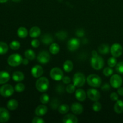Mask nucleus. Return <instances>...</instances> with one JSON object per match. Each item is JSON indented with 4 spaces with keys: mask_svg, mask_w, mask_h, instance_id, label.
<instances>
[{
    "mask_svg": "<svg viewBox=\"0 0 123 123\" xmlns=\"http://www.w3.org/2000/svg\"><path fill=\"white\" fill-rule=\"evenodd\" d=\"M31 46H32L33 48H38L40 46V42L37 39L32 40L31 41Z\"/></svg>",
    "mask_w": 123,
    "mask_h": 123,
    "instance_id": "44",
    "label": "nucleus"
},
{
    "mask_svg": "<svg viewBox=\"0 0 123 123\" xmlns=\"http://www.w3.org/2000/svg\"><path fill=\"white\" fill-rule=\"evenodd\" d=\"M50 76L52 79L56 81L61 80L63 78V72L61 68L58 67H55L51 70L50 72Z\"/></svg>",
    "mask_w": 123,
    "mask_h": 123,
    "instance_id": "7",
    "label": "nucleus"
},
{
    "mask_svg": "<svg viewBox=\"0 0 123 123\" xmlns=\"http://www.w3.org/2000/svg\"><path fill=\"white\" fill-rule=\"evenodd\" d=\"M12 1L14 2H20L21 0H12Z\"/></svg>",
    "mask_w": 123,
    "mask_h": 123,
    "instance_id": "53",
    "label": "nucleus"
},
{
    "mask_svg": "<svg viewBox=\"0 0 123 123\" xmlns=\"http://www.w3.org/2000/svg\"><path fill=\"white\" fill-rule=\"evenodd\" d=\"M75 97L78 100L80 101V102H83L86 99V92L82 89H78L76 90Z\"/></svg>",
    "mask_w": 123,
    "mask_h": 123,
    "instance_id": "17",
    "label": "nucleus"
},
{
    "mask_svg": "<svg viewBox=\"0 0 123 123\" xmlns=\"http://www.w3.org/2000/svg\"><path fill=\"white\" fill-rule=\"evenodd\" d=\"M24 55H25V58L28 59L29 60H33L36 58V54L31 49L26 50L24 53Z\"/></svg>",
    "mask_w": 123,
    "mask_h": 123,
    "instance_id": "29",
    "label": "nucleus"
},
{
    "mask_svg": "<svg viewBox=\"0 0 123 123\" xmlns=\"http://www.w3.org/2000/svg\"><path fill=\"white\" fill-rule=\"evenodd\" d=\"M29 34H30V37L32 38H37L39 37L40 35L41 30L38 26H33L30 29Z\"/></svg>",
    "mask_w": 123,
    "mask_h": 123,
    "instance_id": "20",
    "label": "nucleus"
},
{
    "mask_svg": "<svg viewBox=\"0 0 123 123\" xmlns=\"http://www.w3.org/2000/svg\"><path fill=\"white\" fill-rule=\"evenodd\" d=\"M58 110L59 112L61 114H66L69 111V106H68L66 104H62L60 105V106L58 107Z\"/></svg>",
    "mask_w": 123,
    "mask_h": 123,
    "instance_id": "31",
    "label": "nucleus"
},
{
    "mask_svg": "<svg viewBox=\"0 0 123 123\" xmlns=\"http://www.w3.org/2000/svg\"><path fill=\"white\" fill-rule=\"evenodd\" d=\"M28 59H27L26 58H25V59H23V60H22V64L24 65H25V66H26V65H27L28 64V62H29V61H28Z\"/></svg>",
    "mask_w": 123,
    "mask_h": 123,
    "instance_id": "50",
    "label": "nucleus"
},
{
    "mask_svg": "<svg viewBox=\"0 0 123 123\" xmlns=\"http://www.w3.org/2000/svg\"><path fill=\"white\" fill-rule=\"evenodd\" d=\"M110 51L113 56L115 58L119 57L123 54V48L121 44L115 43L111 47Z\"/></svg>",
    "mask_w": 123,
    "mask_h": 123,
    "instance_id": "9",
    "label": "nucleus"
},
{
    "mask_svg": "<svg viewBox=\"0 0 123 123\" xmlns=\"http://www.w3.org/2000/svg\"><path fill=\"white\" fill-rule=\"evenodd\" d=\"M108 64L109 67H114L116 66L117 65V60L115 57L113 56V57L110 58L108 59Z\"/></svg>",
    "mask_w": 123,
    "mask_h": 123,
    "instance_id": "36",
    "label": "nucleus"
},
{
    "mask_svg": "<svg viewBox=\"0 0 123 123\" xmlns=\"http://www.w3.org/2000/svg\"><path fill=\"white\" fill-rule=\"evenodd\" d=\"M10 119L9 112L4 108H0V123L7 122Z\"/></svg>",
    "mask_w": 123,
    "mask_h": 123,
    "instance_id": "13",
    "label": "nucleus"
},
{
    "mask_svg": "<svg viewBox=\"0 0 123 123\" xmlns=\"http://www.w3.org/2000/svg\"><path fill=\"white\" fill-rule=\"evenodd\" d=\"M92 109H93V110L95 112L100 111L101 110V109H102V105H101L100 103H99V102H98L97 101L92 105Z\"/></svg>",
    "mask_w": 123,
    "mask_h": 123,
    "instance_id": "41",
    "label": "nucleus"
},
{
    "mask_svg": "<svg viewBox=\"0 0 123 123\" xmlns=\"http://www.w3.org/2000/svg\"><path fill=\"white\" fill-rule=\"evenodd\" d=\"M71 110L73 114L79 115L82 113L84 108H83L82 105L79 103H74L72 104L71 106Z\"/></svg>",
    "mask_w": 123,
    "mask_h": 123,
    "instance_id": "15",
    "label": "nucleus"
},
{
    "mask_svg": "<svg viewBox=\"0 0 123 123\" xmlns=\"http://www.w3.org/2000/svg\"><path fill=\"white\" fill-rule=\"evenodd\" d=\"M53 39L52 36L49 34H45L41 37V42L44 44H49L52 43Z\"/></svg>",
    "mask_w": 123,
    "mask_h": 123,
    "instance_id": "21",
    "label": "nucleus"
},
{
    "mask_svg": "<svg viewBox=\"0 0 123 123\" xmlns=\"http://www.w3.org/2000/svg\"><path fill=\"white\" fill-rule=\"evenodd\" d=\"M78 118L73 114H67L65 115L62 120L64 123H78Z\"/></svg>",
    "mask_w": 123,
    "mask_h": 123,
    "instance_id": "16",
    "label": "nucleus"
},
{
    "mask_svg": "<svg viewBox=\"0 0 123 123\" xmlns=\"http://www.w3.org/2000/svg\"><path fill=\"white\" fill-rule=\"evenodd\" d=\"M20 44L18 41L17 40H14L13 42H12L10 44V48L12 49V50H16L20 48Z\"/></svg>",
    "mask_w": 123,
    "mask_h": 123,
    "instance_id": "34",
    "label": "nucleus"
},
{
    "mask_svg": "<svg viewBox=\"0 0 123 123\" xmlns=\"http://www.w3.org/2000/svg\"><path fill=\"white\" fill-rule=\"evenodd\" d=\"M98 50L99 53L102 54H107L109 52L110 48L108 44H103L100 46L98 48Z\"/></svg>",
    "mask_w": 123,
    "mask_h": 123,
    "instance_id": "28",
    "label": "nucleus"
},
{
    "mask_svg": "<svg viewBox=\"0 0 123 123\" xmlns=\"http://www.w3.org/2000/svg\"><path fill=\"white\" fill-rule=\"evenodd\" d=\"M60 101H59L58 99H56V98H55V99L52 100V102H50V106L52 109H54V110H56V109H58V107L60 106Z\"/></svg>",
    "mask_w": 123,
    "mask_h": 123,
    "instance_id": "33",
    "label": "nucleus"
},
{
    "mask_svg": "<svg viewBox=\"0 0 123 123\" xmlns=\"http://www.w3.org/2000/svg\"><path fill=\"white\" fill-rule=\"evenodd\" d=\"M123 84L122 78L118 74H114L110 79V84L114 88H118Z\"/></svg>",
    "mask_w": 123,
    "mask_h": 123,
    "instance_id": "8",
    "label": "nucleus"
},
{
    "mask_svg": "<svg viewBox=\"0 0 123 123\" xmlns=\"http://www.w3.org/2000/svg\"><path fill=\"white\" fill-rule=\"evenodd\" d=\"M22 60L21 55L18 54H13L8 58L7 62L10 66L16 67L22 63Z\"/></svg>",
    "mask_w": 123,
    "mask_h": 123,
    "instance_id": "3",
    "label": "nucleus"
},
{
    "mask_svg": "<svg viewBox=\"0 0 123 123\" xmlns=\"http://www.w3.org/2000/svg\"><path fill=\"white\" fill-rule=\"evenodd\" d=\"M103 73L105 76H110L113 74V70L111 68V67H106L103 70Z\"/></svg>",
    "mask_w": 123,
    "mask_h": 123,
    "instance_id": "40",
    "label": "nucleus"
},
{
    "mask_svg": "<svg viewBox=\"0 0 123 123\" xmlns=\"http://www.w3.org/2000/svg\"><path fill=\"white\" fill-rule=\"evenodd\" d=\"M14 93V88L10 84H5L0 88V94L4 97L12 96Z\"/></svg>",
    "mask_w": 123,
    "mask_h": 123,
    "instance_id": "6",
    "label": "nucleus"
},
{
    "mask_svg": "<svg viewBox=\"0 0 123 123\" xmlns=\"http://www.w3.org/2000/svg\"><path fill=\"white\" fill-rule=\"evenodd\" d=\"M17 34H18V36L20 38H24L27 37L28 32V30H26V28H25V27H23V26H21L18 30Z\"/></svg>",
    "mask_w": 123,
    "mask_h": 123,
    "instance_id": "25",
    "label": "nucleus"
},
{
    "mask_svg": "<svg viewBox=\"0 0 123 123\" xmlns=\"http://www.w3.org/2000/svg\"><path fill=\"white\" fill-rule=\"evenodd\" d=\"M87 96L91 100L94 102H97L100 98V94L99 91L94 88L88 90Z\"/></svg>",
    "mask_w": 123,
    "mask_h": 123,
    "instance_id": "11",
    "label": "nucleus"
},
{
    "mask_svg": "<svg viewBox=\"0 0 123 123\" xmlns=\"http://www.w3.org/2000/svg\"><path fill=\"white\" fill-rule=\"evenodd\" d=\"M114 111L117 114H121L123 112V102L120 100H118L114 107Z\"/></svg>",
    "mask_w": 123,
    "mask_h": 123,
    "instance_id": "22",
    "label": "nucleus"
},
{
    "mask_svg": "<svg viewBox=\"0 0 123 123\" xmlns=\"http://www.w3.org/2000/svg\"><path fill=\"white\" fill-rule=\"evenodd\" d=\"M7 1H8V0H0V3H5Z\"/></svg>",
    "mask_w": 123,
    "mask_h": 123,
    "instance_id": "52",
    "label": "nucleus"
},
{
    "mask_svg": "<svg viewBox=\"0 0 123 123\" xmlns=\"http://www.w3.org/2000/svg\"><path fill=\"white\" fill-rule=\"evenodd\" d=\"M8 50V46L7 43L3 42H0V55L6 54Z\"/></svg>",
    "mask_w": 123,
    "mask_h": 123,
    "instance_id": "30",
    "label": "nucleus"
},
{
    "mask_svg": "<svg viewBox=\"0 0 123 123\" xmlns=\"http://www.w3.org/2000/svg\"><path fill=\"white\" fill-rule=\"evenodd\" d=\"M76 35L79 37H82L85 35V32L82 29H79L76 31Z\"/></svg>",
    "mask_w": 123,
    "mask_h": 123,
    "instance_id": "45",
    "label": "nucleus"
},
{
    "mask_svg": "<svg viewBox=\"0 0 123 123\" xmlns=\"http://www.w3.org/2000/svg\"><path fill=\"white\" fill-rule=\"evenodd\" d=\"M62 82L65 84H69L71 82V79L68 76H64L62 79Z\"/></svg>",
    "mask_w": 123,
    "mask_h": 123,
    "instance_id": "47",
    "label": "nucleus"
},
{
    "mask_svg": "<svg viewBox=\"0 0 123 123\" xmlns=\"http://www.w3.org/2000/svg\"><path fill=\"white\" fill-rule=\"evenodd\" d=\"M86 81L90 86L94 88H99L102 84L100 77L95 74H90L86 78Z\"/></svg>",
    "mask_w": 123,
    "mask_h": 123,
    "instance_id": "2",
    "label": "nucleus"
},
{
    "mask_svg": "<svg viewBox=\"0 0 123 123\" xmlns=\"http://www.w3.org/2000/svg\"><path fill=\"white\" fill-rule=\"evenodd\" d=\"M102 90L103 91H108L109 90H110V85L109 84H107V83L105 84L102 86Z\"/></svg>",
    "mask_w": 123,
    "mask_h": 123,
    "instance_id": "48",
    "label": "nucleus"
},
{
    "mask_svg": "<svg viewBox=\"0 0 123 123\" xmlns=\"http://www.w3.org/2000/svg\"><path fill=\"white\" fill-rule=\"evenodd\" d=\"M110 98L112 101H117L118 100V95L116 92H112L111 94Z\"/></svg>",
    "mask_w": 123,
    "mask_h": 123,
    "instance_id": "46",
    "label": "nucleus"
},
{
    "mask_svg": "<svg viewBox=\"0 0 123 123\" xmlns=\"http://www.w3.org/2000/svg\"><path fill=\"white\" fill-rule=\"evenodd\" d=\"M76 89V86L74 85V84H68V85L66 87V90L68 93L72 94L73 93V92L75 91Z\"/></svg>",
    "mask_w": 123,
    "mask_h": 123,
    "instance_id": "38",
    "label": "nucleus"
},
{
    "mask_svg": "<svg viewBox=\"0 0 123 123\" xmlns=\"http://www.w3.org/2000/svg\"><path fill=\"white\" fill-rule=\"evenodd\" d=\"M118 94L120 96H123V88L122 87L118 88Z\"/></svg>",
    "mask_w": 123,
    "mask_h": 123,
    "instance_id": "49",
    "label": "nucleus"
},
{
    "mask_svg": "<svg viewBox=\"0 0 123 123\" xmlns=\"http://www.w3.org/2000/svg\"><path fill=\"white\" fill-rule=\"evenodd\" d=\"M91 64L92 68L95 70H100L104 66V60L100 56H92L91 59Z\"/></svg>",
    "mask_w": 123,
    "mask_h": 123,
    "instance_id": "5",
    "label": "nucleus"
},
{
    "mask_svg": "<svg viewBox=\"0 0 123 123\" xmlns=\"http://www.w3.org/2000/svg\"><path fill=\"white\" fill-rule=\"evenodd\" d=\"M14 90H15L16 91L18 92H22L25 90V85L23 84H22V83H19V84L16 85L15 87H14Z\"/></svg>",
    "mask_w": 123,
    "mask_h": 123,
    "instance_id": "37",
    "label": "nucleus"
},
{
    "mask_svg": "<svg viewBox=\"0 0 123 123\" xmlns=\"http://www.w3.org/2000/svg\"><path fill=\"white\" fill-rule=\"evenodd\" d=\"M7 108L9 110L13 111L17 109L18 107V101L14 99H11L7 102Z\"/></svg>",
    "mask_w": 123,
    "mask_h": 123,
    "instance_id": "24",
    "label": "nucleus"
},
{
    "mask_svg": "<svg viewBox=\"0 0 123 123\" xmlns=\"http://www.w3.org/2000/svg\"><path fill=\"white\" fill-rule=\"evenodd\" d=\"M49 85V80L45 77H40L36 81V89L40 92H45L48 90Z\"/></svg>",
    "mask_w": 123,
    "mask_h": 123,
    "instance_id": "1",
    "label": "nucleus"
},
{
    "mask_svg": "<svg viewBox=\"0 0 123 123\" xmlns=\"http://www.w3.org/2000/svg\"><path fill=\"white\" fill-rule=\"evenodd\" d=\"M12 78L15 82H21L24 79V74L22 72L16 71L14 72L12 75Z\"/></svg>",
    "mask_w": 123,
    "mask_h": 123,
    "instance_id": "23",
    "label": "nucleus"
},
{
    "mask_svg": "<svg viewBox=\"0 0 123 123\" xmlns=\"http://www.w3.org/2000/svg\"><path fill=\"white\" fill-rule=\"evenodd\" d=\"M55 36H56V37H57L59 40H64L67 37L68 34H67V32H66V31H58L57 33H56Z\"/></svg>",
    "mask_w": 123,
    "mask_h": 123,
    "instance_id": "32",
    "label": "nucleus"
},
{
    "mask_svg": "<svg viewBox=\"0 0 123 123\" xmlns=\"http://www.w3.org/2000/svg\"><path fill=\"white\" fill-rule=\"evenodd\" d=\"M10 76V74L5 71L0 72V84H4L9 80Z\"/></svg>",
    "mask_w": 123,
    "mask_h": 123,
    "instance_id": "19",
    "label": "nucleus"
},
{
    "mask_svg": "<svg viewBox=\"0 0 123 123\" xmlns=\"http://www.w3.org/2000/svg\"><path fill=\"white\" fill-rule=\"evenodd\" d=\"M43 73V69L42 66L36 65L31 68V74L32 76L36 78H40L42 76Z\"/></svg>",
    "mask_w": 123,
    "mask_h": 123,
    "instance_id": "14",
    "label": "nucleus"
},
{
    "mask_svg": "<svg viewBox=\"0 0 123 123\" xmlns=\"http://www.w3.org/2000/svg\"><path fill=\"white\" fill-rule=\"evenodd\" d=\"M32 123H44L45 121L40 117H36L34 118L33 120H32Z\"/></svg>",
    "mask_w": 123,
    "mask_h": 123,
    "instance_id": "43",
    "label": "nucleus"
},
{
    "mask_svg": "<svg viewBox=\"0 0 123 123\" xmlns=\"http://www.w3.org/2000/svg\"><path fill=\"white\" fill-rule=\"evenodd\" d=\"M73 62L70 60H66L63 64V68L65 72H70L73 70Z\"/></svg>",
    "mask_w": 123,
    "mask_h": 123,
    "instance_id": "26",
    "label": "nucleus"
},
{
    "mask_svg": "<svg viewBox=\"0 0 123 123\" xmlns=\"http://www.w3.org/2000/svg\"><path fill=\"white\" fill-rule=\"evenodd\" d=\"M64 86L63 85L60 84L56 86V91L59 94H63L64 92Z\"/></svg>",
    "mask_w": 123,
    "mask_h": 123,
    "instance_id": "42",
    "label": "nucleus"
},
{
    "mask_svg": "<svg viewBox=\"0 0 123 123\" xmlns=\"http://www.w3.org/2000/svg\"><path fill=\"white\" fill-rule=\"evenodd\" d=\"M49 51L53 55H56L60 51V46L57 43H52L49 47Z\"/></svg>",
    "mask_w": 123,
    "mask_h": 123,
    "instance_id": "27",
    "label": "nucleus"
},
{
    "mask_svg": "<svg viewBox=\"0 0 123 123\" xmlns=\"http://www.w3.org/2000/svg\"><path fill=\"white\" fill-rule=\"evenodd\" d=\"M115 70H116V71L118 73H119L120 74H123V61H121V62H118L116 65Z\"/></svg>",
    "mask_w": 123,
    "mask_h": 123,
    "instance_id": "39",
    "label": "nucleus"
},
{
    "mask_svg": "<svg viewBox=\"0 0 123 123\" xmlns=\"http://www.w3.org/2000/svg\"><path fill=\"white\" fill-rule=\"evenodd\" d=\"M98 55V54H97V52L96 51V50H93V51L92 52V56H96Z\"/></svg>",
    "mask_w": 123,
    "mask_h": 123,
    "instance_id": "51",
    "label": "nucleus"
},
{
    "mask_svg": "<svg viewBox=\"0 0 123 123\" xmlns=\"http://www.w3.org/2000/svg\"><path fill=\"white\" fill-rule=\"evenodd\" d=\"M86 79L83 73L78 72L74 74L73 78V84L76 86V87H81L85 84Z\"/></svg>",
    "mask_w": 123,
    "mask_h": 123,
    "instance_id": "4",
    "label": "nucleus"
},
{
    "mask_svg": "<svg viewBox=\"0 0 123 123\" xmlns=\"http://www.w3.org/2000/svg\"><path fill=\"white\" fill-rule=\"evenodd\" d=\"M80 46V40L78 38H73L67 42V48L70 51H75L79 48Z\"/></svg>",
    "mask_w": 123,
    "mask_h": 123,
    "instance_id": "10",
    "label": "nucleus"
},
{
    "mask_svg": "<svg viewBox=\"0 0 123 123\" xmlns=\"http://www.w3.org/2000/svg\"><path fill=\"white\" fill-rule=\"evenodd\" d=\"M48 112V108L45 105H41L37 106L35 110V114L37 116H43Z\"/></svg>",
    "mask_w": 123,
    "mask_h": 123,
    "instance_id": "18",
    "label": "nucleus"
},
{
    "mask_svg": "<svg viewBox=\"0 0 123 123\" xmlns=\"http://www.w3.org/2000/svg\"><path fill=\"white\" fill-rule=\"evenodd\" d=\"M50 59V55L47 51H42L37 56V60L41 64H46Z\"/></svg>",
    "mask_w": 123,
    "mask_h": 123,
    "instance_id": "12",
    "label": "nucleus"
},
{
    "mask_svg": "<svg viewBox=\"0 0 123 123\" xmlns=\"http://www.w3.org/2000/svg\"><path fill=\"white\" fill-rule=\"evenodd\" d=\"M40 100L42 104H46L49 101V96L47 94H43L40 96Z\"/></svg>",
    "mask_w": 123,
    "mask_h": 123,
    "instance_id": "35",
    "label": "nucleus"
}]
</instances>
